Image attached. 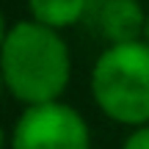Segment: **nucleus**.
<instances>
[{"label": "nucleus", "instance_id": "nucleus-8", "mask_svg": "<svg viewBox=\"0 0 149 149\" xmlns=\"http://www.w3.org/2000/svg\"><path fill=\"white\" fill-rule=\"evenodd\" d=\"M6 144H8V133L0 127V149H6Z\"/></svg>", "mask_w": 149, "mask_h": 149}, {"label": "nucleus", "instance_id": "nucleus-7", "mask_svg": "<svg viewBox=\"0 0 149 149\" xmlns=\"http://www.w3.org/2000/svg\"><path fill=\"white\" fill-rule=\"evenodd\" d=\"M8 28H11V25H6V17H3V11H0V47H3L6 36H8Z\"/></svg>", "mask_w": 149, "mask_h": 149}, {"label": "nucleus", "instance_id": "nucleus-5", "mask_svg": "<svg viewBox=\"0 0 149 149\" xmlns=\"http://www.w3.org/2000/svg\"><path fill=\"white\" fill-rule=\"evenodd\" d=\"M28 11H31V19L53 31H66L86 19L88 0H28Z\"/></svg>", "mask_w": 149, "mask_h": 149}, {"label": "nucleus", "instance_id": "nucleus-1", "mask_svg": "<svg viewBox=\"0 0 149 149\" xmlns=\"http://www.w3.org/2000/svg\"><path fill=\"white\" fill-rule=\"evenodd\" d=\"M6 88L22 105H42L64 97L72 80V53L61 31L36 19H19L8 28L0 47Z\"/></svg>", "mask_w": 149, "mask_h": 149}, {"label": "nucleus", "instance_id": "nucleus-2", "mask_svg": "<svg viewBox=\"0 0 149 149\" xmlns=\"http://www.w3.org/2000/svg\"><path fill=\"white\" fill-rule=\"evenodd\" d=\"M91 97L100 113L124 127L149 124V44H108L91 66Z\"/></svg>", "mask_w": 149, "mask_h": 149}, {"label": "nucleus", "instance_id": "nucleus-10", "mask_svg": "<svg viewBox=\"0 0 149 149\" xmlns=\"http://www.w3.org/2000/svg\"><path fill=\"white\" fill-rule=\"evenodd\" d=\"M144 42L149 44V14H146V28H144Z\"/></svg>", "mask_w": 149, "mask_h": 149}, {"label": "nucleus", "instance_id": "nucleus-9", "mask_svg": "<svg viewBox=\"0 0 149 149\" xmlns=\"http://www.w3.org/2000/svg\"><path fill=\"white\" fill-rule=\"evenodd\" d=\"M6 91H8V88H6V77H3V69H0V100H3Z\"/></svg>", "mask_w": 149, "mask_h": 149}, {"label": "nucleus", "instance_id": "nucleus-3", "mask_svg": "<svg viewBox=\"0 0 149 149\" xmlns=\"http://www.w3.org/2000/svg\"><path fill=\"white\" fill-rule=\"evenodd\" d=\"M11 149H91V130L64 100L28 105L11 130Z\"/></svg>", "mask_w": 149, "mask_h": 149}, {"label": "nucleus", "instance_id": "nucleus-4", "mask_svg": "<svg viewBox=\"0 0 149 149\" xmlns=\"http://www.w3.org/2000/svg\"><path fill=\"white\" fill-rule=\"evenodd\" d=\"M86 19L108 44L138 42L146 28V14L138 0H88Z\"/></svg>", "mask_w": 149, "mask_h": 149}, {"label": "nucleus", "instance_id": "nucleus-6", "mask_svg": "<svg viewBox=\"0 0 149 149\" xmlns=\"http://www.w3.org/2000/svg\"><path fill=\"white\" fill-rule=\"evenodd\" d=\"M122 149H149V124H144V127H133V133L124 138Z\"/></svg>", "mask_w": 149, "mask_h": 149}]
</instances>
